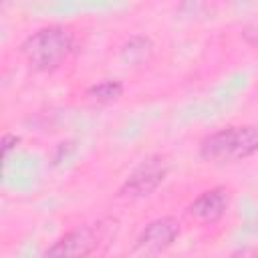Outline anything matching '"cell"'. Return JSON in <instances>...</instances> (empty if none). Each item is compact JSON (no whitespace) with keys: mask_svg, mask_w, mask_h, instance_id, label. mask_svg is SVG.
<instances>
[{"mask_svg":"<svg viewBox=\"0 0 258 258\" xmlns=\"http://www.w3.org/2000/svg\"><path fill=\"white\" fill-rule=\"evenodd\" d=\"M75 50V32L60 24H48L32 34H28L22 44L20 52L24 60L40 73H52L60 64L67 62L71 52Z\"/></svg>","mask_w":258,"mask_h":258,"instance_id":"cell-1","label":"cell"},{"mask_svg":"<svg viewBox=\"0 0 258 258\" xmlns=\"http://www.w3.org/2000/svg\"><path fill=\"white\" fill-rule=\"evenodd\" d=\"M200 157L208 163H236L258 153V125H228L200 141Z\"/></svg>","mask_w":258,"mask_h":258,"instance_id":"cell-2","label":"cell"},{"mask_svg":"<svg viewBox=\"0 0 258 258\" xmlns=\"http://www.w3.org/2000/svg\"><path fill=\"white\" fill-rule=\"evenodd\" d=\"M169 173V159L163 153H151L139 161V165L127 175L119 187L121 198L137 200L153 194Z\"/></svg>","mask_w":258,"mask_h":258,"instance_id":"cell-3","label":"cell"},{"mask_svg":"<svg viewBox=\"0 0 258 258\" xmlns=\"http://www.w3.org/2000/svg\"><path fill=\"white\" fill-rule=\"evenodd\" d=\"M101 236L93 226H77L60 234L42 254V258H89L99 248Z\"/></svg>","mask_w":258,"mask_h":258,"instance_id":"cell-4","label":"cell"},{"mask_svg":"<svg viewBox=\"0 0 258 258\" xmlns=\"http://www.w3.org/2000/svg\"><path fill=\"white\" fill-rule=\"evenodd\" d=\"M232 194L226 185H214L210 189H204L200 196H196L187 204V216L198 224H216L224 218V214L230 208Z\"/></svg>","mask_w":258,"mask_h":258,"instance_id":"cell-5","label":"cell"},{"mask_svg":"<svg viewBox=\"0 0 258 258\" xmlns=\"http://www.w3.org/2000/svg\"><path fill=\"white\" fill-rule=\"evenodd\" d=\"M179 230L181 228H179L177 218H173V216L155 218L141 230V234L137 236L135 248L143 256H155V254L167 250L175 242V238L179 236Z\"/></svg>","mask_w":258,"mask_h":258,"instance_id":"cell-6","label":"cell"},{"mask_svg":"<svg viewBox=\"0 0 258 258\" xmlns=\"http://www.w3.org/2000/svg\"><path fill=\"white\" fill-rule=\"evenodd\" d=\"M151 54H153V40L145 34H133L121 46V58L133 67L147 62Z\"/></svg>","mask_w":258,"mask_h":258,"instance_id":"cell-7","label":"cell"},{"mask_svg":"<svg viewBox=\"0 0 258 258\" xmlns=\"http://www.w3.org/2000/svg\"><path fill=\"white\" fill-rule=\"evenodd\" d=\"M125 87L121 81L117 79H103L99 83H93L91 87H87L85 91V97L93 103H99V105H107V103H113L117 101L121 95H123Z\"/></svg>","mask_w":258,"mask_h":258,"instance_id":"cell-8","label":"cell"},{"mask_svg":"<svg viewBox=\"0 0 258 258\" xmlns=\"http://www.w3.org/2000/svg\"><path fill=\"white\" fill-rule=\"evenodd\" d=\"M228 258H258V248L256 246H244V248L234 250Z\"/></svg>","mask_w":258,"mask_h":258,"instance_id":"cell-9","label":"cell"},{"mask_svg":"<svg viewBox=\"0 0 258 258\" xmlns=\"http://www.w3.org/2000/svg\"><path fill=\"white\" fill-rule=\"evenodd\" d=\"M16 143H18V137H16V135H12V133H4V137H2V151H4V155H8L10 149H12Z\"/></svg>","mask_w":258,"mask_h":258,"instance_id":"cell-10","label":"cell"}]
</instances>
